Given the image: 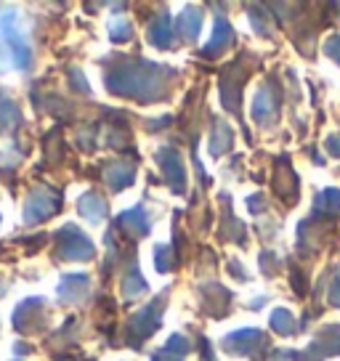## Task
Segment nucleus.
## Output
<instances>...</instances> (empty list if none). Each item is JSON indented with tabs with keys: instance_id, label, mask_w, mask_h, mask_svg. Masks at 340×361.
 Masks as SVG:
<instances>
[{
	"instance_id": "1",
	"label": "nucleus",
	"mask_w": 340,
	"mask_h": 361,
	"mask_svg": "<svg viewBox=\"0 0 340 361\" xmlns=\"http://www.w3.org/2000/svg\"><path fill=\"white\" fill-rule=\"evenodd\" d=\"M176 69L147 61V59H120L112 72H107V88L114 96H128L133 102H165Z\"/></svg>"
},
{
	"instance_id": "2",
	"label": "nucleus",
	"mask_w": 340,
	"mask_h": 361,
	"mask_svg": "<svg viewBox=\"0 0 340 361\" xmlns=\"http://www.w3.org/2000/svg\"><path fill=\"white\" fill-rule=\"evenodd\" d=\"M0 54H3V67L6 69L27 72L32 67L30 37L22 32L16 11L0 13Z\"/></svg>"
},
{
	"instance_id": "3",
	"label": "nucleus",
	"mask_w": 340,
	"mask_h": 361,
	"mask_svg": "<svg viewBox=\"0 0 340 361\" xmlns=\"http://www.w3.org/2000/svg\"><path fill=\"white\" fill-rule=\"evenodd\" d=\"M168 293H162V298H154L149 305H144L138 314L130 316L128 322V345L130 348H141V343L154 335V329L162 322V308H165Z\"/></svg>"
},
{
	"instance_id": "4",
	"label": "nucleus",
	"mask_w": 340,
	"mask_h": 361,
	"mask_svg": "<svg viewBox=\"0 0 340 361\" xmlns=\"http://www.w3.org/2000/svg\"><path fill=\"white\" fill-rule=\"evenodd\" d=\"M54 242H56V255L61 260L85 263V260H93V255H96L93 242L85 237V231H80L75 224L61 226L56 234H54Z\"/></svg>"
},
{
	"instance_id": "5",
	"label": "nucleus",
	"mask_w": 340,
	"mask_h": 361,
	"mask_svg": "<svg viewBox=\"0 0 340 361\" xmlns=\"http://www.w3.org/2000/svg\"><path fill=\"white\" fill-rule=\"evenodd\" d=\"M229 353H234V356H250L253 361H261V350H269V338H266V332L261 329H237V332H231L224 338L221 343Z\"/></svg>"
},
{
	"instance_id": "6",
	"label": "nucleus",
	"mask_w": 340,
	"mask_h": 361,
	"mask_svg": "<svg viewBox=\"0 0 340 361\" xmlns=\"http://www.w3.org/2000/svg\"><path fill=\"white\" fill-rule=\"evenodd\" d=\"M279 106H282L279 85H277V80H269L258 90L255 102H253V120L261 125V128H272L277 123V117H279Z\"/></svg>"
},
{
	"instance_id": "7",
	"label": "nucleus",
	"mask_w": 340,
	"mask_h": 361,
	"mask_svg": "<svg viewBox=\"0 0 340 361\" xmlns=\"http://www.w3.org/2000/svg\"><path fill=\"white\" fill-rule=\"evenodd\" d=\"M157 165H159V170H162L165 183H168L173 192L176 194L186 192V170H183V157L178 149L165 144V147L157 152Z\"/></svg>"
},
{
	"instance_id": "8",
	"label": "nucleus",
	"mask_w": 340,
	"mask_h": 361,
	"mask_svg": "<svg viewBox=\"0 0 340 361\" xmlns=\"http://www.w3.org/2000/svg\"><path fill=\"white\" fill-rule=\"evenodd\" d=\"M48 324V303L43 298H30L19 303V308L13 311V327L30 335V332H37Z\"/></svg>"
},
{
	"instance_id": "9",
	"label": "nucleus",
	"mask_w": 340,
	"mask_h": 361,
	"mask_svg": "<svg viewBox=\"0 0 340 361\" xmlns=\"http://www.w3.org/2000/svg\"><path fill=\"white\" fill-rule=\"evenodd\" d=\"M59 202H61L59 194H54L51 189H35V192L27 197V204H24V221L30 226L43 224V221H48L54 213H59V207H61Z\"/></svg>"
},
{
	"instance_id": "10",
	"label": "nucleus",
	"mask_w": 340,
	"mask_h": 361,
	"mask_svg": "<svg viewBox=\"0 0 340 361\" xmlns=\"http://www.w3.org/2000/svg\"><path fill=\"white\" fill-rule=\"evenodd\" d=\"M242 67V59L234 61L231 67L226 69V75L221 78V104L226 106L229 112H239V93H242V85H245V80L248 75L245 72H239Z\"/></svg>"
},
{
	"instance_id": "11",
	"label": "nucleus",
	"mask_w": 340,
	"mask_h": 361,
	"mask_svg": "<svg viewBox=\"0 0 340 361\" xmlns=\"http://www.w3.org/2000/svg\"><path fill=\"white\" fill-rule=\"evenodd\" d=\"M88 287H91L88 274H64L61 284H59V303L64 305L83 303V298L88 295Z\"/></svg>"
},
{
	"instance_id": "12",
	"label": "nucleus",
	"mask_w": 340,
	"mask_h": 361,
	"mask_svg": "<svg viewBox=\"0 0 340 361\" xmlns=\"http://www.w3.org/2000/svg\"><path fill=\"white\" fill-rule=\"evenodd\" d=\"M117 228H120V231H128L130 237H147L149 228H152L147 207H144V204H136V207H130V210L120 213V218H117Z\"/></svg>"
},
{
	"instance_id": "13",
	"label": "nucleus",
	"mask_w": 340,
	"mask_h": 361,
	"mask_svg": "<svg viewBox=\"0 0 340 361\" xmlns=\"http://www.w3.org/2000/svg\"><path fill=\"white\" fill-rule=\"evenodd\" d=\"M231 43H234V30H231V24H229L226 19H218L216 30H213V37H210V43L200 51V56L202 59L224 56V51H229Z\"/></svg>"
},
{
	"instance_id": "14",
	"label": "nucleus",
	"mask_w": 340,
	"mask_h": 361,
	"mask_svg": "<svg viewBox=\"0 0 340 361\" xmlns=\"http://www.w3.org/2000/svg\"><path fill=\"white\" fill-rule=\"evenodd\" d=\"M133 176H136V165L128 162V159H117V162H109L104 168V180L109 183L112 192H123L133 183Z\"/></svg>"
},
{
	"instance_id": "15",
	"label": "nucleus",
	"mask_w": 340,
	"mask_h": 361,
	"mask_svg": "<svg viewBox=\"0 0 340 361\" xmlns=\"http://www.w3.org/2000/svg\"><path fill=\"white\" fill-rule=\"evenodd\" d=\"M147 35H149V43L159 48V51H170L176 40H173V30H170V16L168 11H159L147 27Z\"/></svg>"
},
{
	"instance_id": "16",
	"label": "nucleus",
	"mask_w": 340,
	"mask_h": 361,
	"mask_svg": "<svg viewBox=\"0 0 340 361\" xmlns=\"http://www.w3.org/2000/svg\"><path fill=\"white\" fill-rule=\"evenodd\" d=\"M200 295H202V305L205 311H210L213 316H226V308L231 303V293L221 284H205L200 287Z\"/></svg>"
},
{
	"instance_id": "17",
	"label": "nucleus",
	"mask_w": 340,
	"mask_h": 361,
	"mask_svg": "<svg viewBox=\"0 0 340 361\" xmlns=\"http://www.w3.org/2000/svg\"><path fill=\"white\" fill-rule=\"evenodd\" d=\"M22 125V112L13 102V96L8 90L0 88V135L13 133Z\"/></svg>"
},
{
	"instance_id": "18",
	"label": "nucleus",
	"mask_w": 340,
	"mask_h": 361,
	"mask_svg": "<svg viewBox=\"0 0 340 361\" xmlns=\"http://www.w3.org/2000/svg\"><path fill=\"white\" fill-rule=\"evenodd\" d=\"M202 19L205 13L194 6H186L181 13H178V37H183L186 43H194L200 32H202Z\"/></svg>"
},
{
	"instance_id": "19",
	"label": "nucleus",
	"mask_w": 340,
	"mask_h": 361,
	"mask_svg": "<svg viewBox=\"0 0 340 361\" xmlns=\"http://www.w3.org/2000/svg\"><path fill=\"white\" fill-rule=\"evenodd\" d=\"M78 210L80 215L85 218V221H91V224H102L104 218H107V202H104V197H99L96 192H88L80 197L78 202Z\"/></svg>"
},
{
	"instance_id": "20",
	"label": "nucleus",
	"mask_w": 340,
	"mask_h": 361,
	"mask_svg": "<svg viewBox=\"0 0 340 361\" xmlns=\"http://www.w3.org/2000/svg\"><path fill=\"white\" fill-rule=\"evenodd\" d=\"M234 144V133H231V125L226 120H216L213 123V133H210V154L213 157H221L226 154Z\"/></svg>"
},
{
	"instance_id": "21",
	"label": "nucleus",
	"mask_w": 340,
	"mask_h": 361,
	"mask_svg": "<svg viewBox=\"0 0 340 361\" xmlns=\"http://www.w3.org/2000/svg\"><path fill=\"white\" fill-rule=\"evenodd\" d=\"M144 293H147V282H144V276H141L136 263H130L123 276V295L128 300H133V298H141Z\"/></svg>"
},
{
	"instance_id": "22",
	"label": "nucleus",
	"mask_w": 340,
	"mask_h": 361,
	"mask_svg": "<svg viewBox=\"0 0 340 361\" xmlns=\"http://www.w3.org/2000/svg\"><path fill=\"white\" fill-rule=\"evenodd\" d=\"M192 350V343H189V338L186 335H181V332H176L173 338L162 345V348L157 350L162 359H168V361H183V356Z\"/></svg>"
},
{
	"instance_id": "23",
	"label": "nucleus",
	"mask_w": 340,
	"mask_h": 361,
	"mask_svg": "<svg viewBox=\"0 0 340 361\" xmlns=\"http://www.w3.org/2000/svg\"><path fill=\"white\" fill-rule=\"evenodd\" d=\"M340 210V189H324L319 192L317 202H314V215H329Z\"/></svg>"
},
{
	"instance_id": "24",
	"label": "nucleus",
	"mask_w": 340,
	"mask_h": 361,
	"mask_svg": "<svg viewBox=\"0 0 340 361\" xmlns=\"http://www.w3.org/2000/svg\"><path fill=\"white\" fill-rule=\"evenodd\" d=\"M272 329L279 335H298V322H295L293 311L287 308H277L272 314Z\"/></svg>"
},
{
	"instance_id": "25",
	"label": "nucleus",
	"mask_w": 340,
	"mask_h": 361,
	"mask_svg": "<svg viewBox=\"0 0 340 361\" xmlns=\"http://www.w3.org/2000/svg\"><path fill=\"white\" fill-rule=\"evenodd\" d=\"M154 266H157L159 274H168L176 266V252L170 250V245H157L154 250Z\"/></svg>"
},
{
	"instance_id": "26",
	"label": "nucleus",
	"mask_w": 340,
	"mask_h": 361,
	"mask_svg": "<svg viewBox=\"0 0 340 361\" xmlns=\"http://www.w3.org/2000/svg\"><path fill=\"white\" fill-rule=\"evenodd\" d=\"M109 32H112L114 43H128V40L133 37V27L128 24L125 16H114L112 24H109Z\"/></svg>"
},
{
	"instance_id": "27",
	"label": "nucleus",
	"mask_w": 340,
	"mask_h": 361,
	"mask_svg": "<svg viewBox=\"0 0 340 361\" xmlns=\"http://www.w3.org/2000/svg\"><path fill=\"white\" fill-rule=\"evenodd\" d=\"M248 11H250V22L255 24L258 35H263V37H272V27H269V19H261V16H258V6H248Z\"/></svg>"
},
{
	"instance_id": "28",
	"label": "nucleus",
	"mask_w": 340,
	"mask_h": 361,
	"mask_svg": "<svg viewBox=\"0 0 340 361\" xmlns=\"http://www.w3.org/2000/svg\"><path fill=\"white\" fill-rule=\"evenodd\" d=\"M69 82H72V88L80 90V93H85V96L91 93V88H88V82L83 80V72H80V69H72V72H69Z\"/></svg>"
},
{
	"instance_id": "29",
	"label": "nucleus",
	"mask_w": 340,
	"mask_h": 361,
	"mask_svg": "<svg viewBox=\"0 0 340 361\" xmlns=\"http://www.w3.org/2000/svg\"><path fill=\"white\" fill-rule=\"evenodd\" d=\"M327 300H329V305H335V308H340V269H338V274H335V282L329 284Z\"/></svg>"
},
{
	"instance_id": "30",
	"label": "nucleus",
	"mask_w": 340,
	"mask_h": 361,
	"mask_svg": "<svg viewBox=\"0 0 340 361\" xmlns=\"http://www.w3.org/2000/svg\"><path fill=\"white\" fill-rule=\"evenodd\" d=\"M324 51H327L329 59H335L340 64V35H332V37H329L327 45H324Z\"/></svg>"
},
{
	"instance_id": "31",
	"label": "nucleus",
	"mask_w": 340,
	"mask_h": 361,
	"mask_svg": "<svg viewBox=\"0 0 340 361\" xmlns=\"http://www.w3.org/2000/svg\"><path fill=\"white\" fill-rule=\"evenodd\" d=\"M261 266H263V274H266V269H269V276L277 274V255H274L272 250H266L261 255Z\"/></svg>"
},
{
	"instance_id": "32",
	"label": "nucleus",
	"mask_w": 340,
	"mask_h": 361,
	"mask_svg": "<svg viewBox=\"0 0 340 361\" xmlns=\"http://www.w3.org/2000/svg\"><path fill=\"white\" fill-rule=\"evenodd\" d=\"M324 147H327V152L332 154V157H340V135H329Z\"/></svg>"
},
{
	"instance_id": "33",
	"label": "nucleus",
	"mask_w": 340,
	"mask_h": 361,
	"mask_svg": "<svg viewBox=\"0 0 340 361\" xmlns=\"http://www.w3.org/2000/svg\"><path fill=\"white\" fill-rule=\"evenodd\" d=\"M263 194H253V197H248V204H250V213H261L263 210Z\"/></svg>"
},
{
	"instance_id": "34",
	"label": "nucleus",
	"mask_w": 340,
	"mask_h": 361,
	"mask_svg": "<svg viewBox=\"0 0 340 361\" xmlns=\"http://www.w3.org/2000/svg\"><path fill=\"white\" fill-rule=\"evenodd\" d=\"M13 350H16L19 356H24V353H30L32 348H30V345H24V343H16V348H13Z\"/></svg>"
},
{
	"instance_id": "35",
	"label": "nucleus",
	"mask_w": 340,
	"mask_h": 361,
	"mask_svg": "<svg viewBox=\"0 0 340 361\" xmlns=\"http://www.w3.org/2000/svg\"><path fill=\"white\" fill-rule=\"evenodd\" d=\"M152 361H168V359H162L159 353H152Z\"/></svg>"
},
{
	"instance_id": "36",
	"label": "nucleus",
	"mask_w": 340,
	"mask_h": 361,
	"mask_svg": "<svg viewBox=\"0 0 340 361\" xmlns=\"http://www.w3.org/2000/svg\"><path fill=\"white\" fill-rule=\"evenodd\" d=\"M3 295H6V290H3V284H0V298H3Z\"/></svg>"
}]
</instances>
